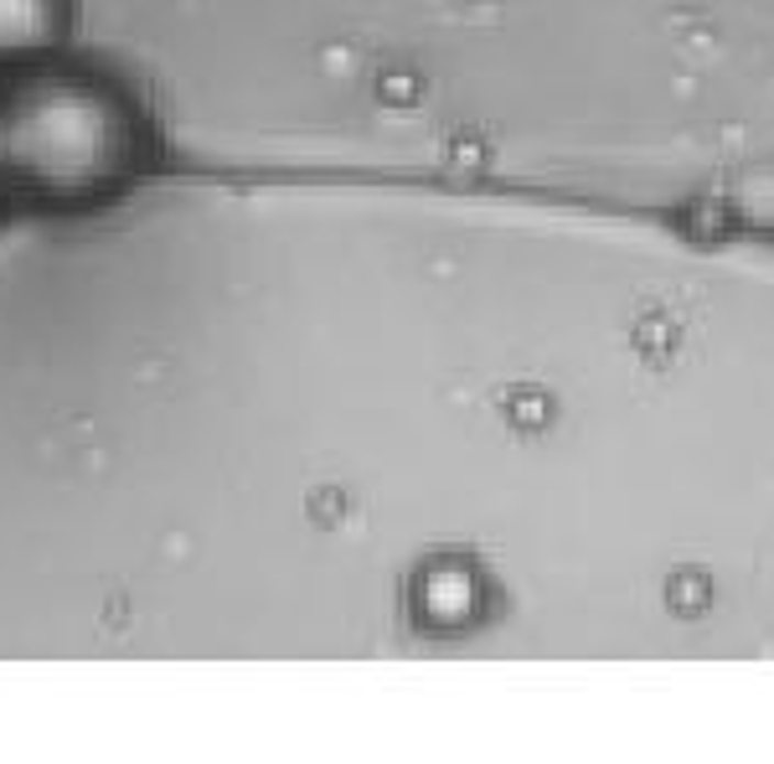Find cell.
Wrapping results in <instances>:
<instances>
[{"instance_id":"1","label":"cell","mask_w":774,"mask_h":764,"mask_svg":"<svg viewBox=\"0 0 774 764\" xmlns=\"http://www.w3.org/2000/svg\"><path fill=\"white\" fill-rule=\"evenodd\" d=\"M387 109L465 99H651L774 120V0H346Z\"/></svg>"}]
</instances>
